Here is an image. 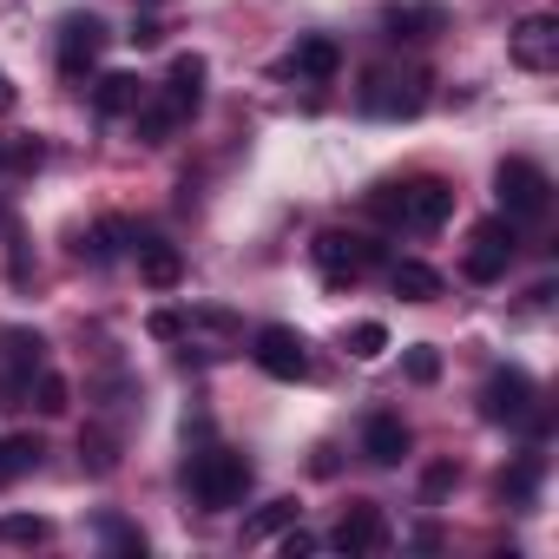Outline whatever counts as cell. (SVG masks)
Masks as SVG:
<instances>
[{
	"mask_svg": "<svg viewBox=\"0 0 559 559\" xmlns=\"http://www.w3.org/2000/svg\"><path fill=\"white\" fill-rule=\"evenodd\" d=\"M369 211L402 224V230H441L454 217V185L448 178H415V185H376Z\"/></svg>",
	"mask_w": 559,
	"mask_h": 559,
	"instance_id": "obj_1",
	"label": "cell"
},
{
	"mask_svg": "<svg viewBox=\"0 0 559 559\" xmlns=\"http://www.w3.org/2000/svg\"><path fill=\"white\" fill-rule=\"evenodd\" d=\"M185 487H191V500L204 513H230L250 493V461L237 448H204V454L185 461Z\"/></svg>",
	"mask_w": 559,
	"mask_h": 559,
	"instance_id": "obj_2",
	"label": "cell"
},
{
	"mask_svg": "<svg viewBox=\"0 0 559 559\" xmlns=\"http://www.w3.org/2000/svg\"><path fill=\"white\" fill-rule=\"evenodd\" d=\"M480 415L500 421V428H546V415H539V389H533L526 369H493L487 389H480Z\"/></svg>",
	"mask_w": 559,
	"mask_h": 559,
	"instance_id": "obj_3",
	"label": "cell"
},
{
	"mask_svg": "<svg viewBox=\"0 0 559 559\" xmlns=\"http://www.w3.org/2000/svg\"><path fill=\"white\" fill-rule=\"evenodd\" d=\"M356 106L369 112V119H415L421 106H428V80L421 73H369L362 80V93H356Z\"/></svg>",
	"mask_w": 559,
	"mask_h": 559,
	"instance_id": "obj_4",
	"label": "cell"
},
{
	"mask_svg": "<svg viewBox=\"0 0 559 559\" xmlns=\"http://www.w3.org/2000/svg\"><path fill=\"white\" fill-rule=\"evenodd\" d=\"M310 257H317V270L330 276V284H356L362 270L382 263V243H376V237H356V230H323V237L310 243Z\"/></svg>",
	"mask_w": 559,
	"mask_h": 559,
	"instance_id": "obj_5",
	"label": "cell"
},
{
	"mask_svg": "<svg viewBox=\"0 0 559 559\" xmlns=\"http://www.w3.org/2000/svg\"><path fill=\"white\" fill-rule=\"evenodd\" d=\"M250 356H257V369L276 376V382H304V376H310V343H304L290 323H263L257 343H250Z\"/></svg>",
	"mask_w": 559,
	"mask_h": 559,
	"instance_id": "obj_6",
	"label": "cell"
},
{
	"mask_svg": "<svg viewBox=\"0 0 559 559\" xmlns=\"http://www.w3.org/2000/svg\"><path fill=\"white\" fill-rule=\"evenodd\" d=\"M493 185H500L507 217H546V204H552V178H546L533 158H507Z\"/></svg>",
	"mask_w": 559,
	"mask_h": 559,
	"instance_id": "obj_7",
	"label": "cell"
},
{
	"mask_svg": "<svg viewBox=\"0 0 559 559\" xmlns=\"http://www.w3.org/2000/svg\"><path fill=\"white\" fill-rule=\"evenodd\" d=\"M513 217H487V224H474V237H467V276L474 284H500L507 276V263H513Z\"/></svg>",
	"mask_w": 559,
	"mask_h": 559,
	"instance_id": "obj_8",
	"label": "cell"
},
{
	"mask_svg": "<svg viewBox=\"0 0 559 559\" xmlns=\"http://www.w3.org/2000/svg\"><path fill=\"white\" fill-rule=\"evenodd\" d=\"M507 47H513V67L552 73V67H559V21H552V14H526V21H513Z\"/></svg>",
	"mask_w": 559,
	"mask_h": 559,
	"instance_id": "obj_9",
	"label": "cell"
},
{
	"mask_svg": "<svg viewBox=\"0 0 559 559\" xmlns=\"http://www.w3.org/2000/svg\"><path fill=\"white\" fill-rule=\"evenodd\" d=\"M99 53H106V21L99 14H67L60 21V73L80 80L86 67H99Z\"/></svg>",
	"mask_w": 559,
	"mask_h": 559,
	"instance_id": "obj_10",
	"label": "cell"
},
{
	"mask_svg": "<svg viewBox=\"0 0 559 559\" xmlns=\"http://www.w3.org/2000/svg\"><path fill=\"white\" fill-rule=\"evenodd\" d=\"M330 546L336 552H382L389 546V513L376 500H349L343 520H336V533H330Z\"/></svg>",
	"mask_w": 559,
	"mask_h": 559,
	"instance_id": "obj_11",
	"label": "cell"
},
{
	"mask_svg": "<svg viewBox=\"0 0 559 559\" xmlns=\"http://www.w3.org/2000/svg\"><path fill=\"white\" fill-rule=\"evenodd\" d=\"M362 454L376 467H402L408 461V421L402 415H369L362 421Z\"/></svg>",
	"mask_w": 559,
	"mask_h": 559,
	"instance_id": "obj_12",
	"label": "cell"
},
{
	"mask_svg": "<svg viewBox=\"0 0 559 559\" xmlns=\"http://www.w3.org/2000/svg\"><path fill=\"white\" fill-rule=\"evenodd\" d=\"M139 243V276L152 290H178V276H185V257H178V243L171 237H132Z\"/></svg>",
	"mask_w": 559,
	"mask_h": 559,
	"instance_id": "obj_13",
	"label": "cell"
},
{
	"mask_svg": "<svg viewBox=\"0 0 559 559\" xmlns=\"http://www.w3.org/2000/svg\"><path fill=\"white\" fill-rule=\"evenodd\" d=\"M139 99H145V80H139V73H106V80L93 86V112H99V119H132Z\"/></svg>",
	"mask_w": 559,
	"mask_h": 559,
	"instance_id": "obj_14",
	"label": "cell"
},
{
	"mask_svg": "<svg viewBox=\"0 0 559 559\" xmlns=\"http://www.w3.org/2000/svg\"><path fill=\"white\" fill-rule=\"evenodd\" d=\"M290 67H297L304 80H317V86H323V80H336V73H343V47H336L330 34H310V40H297Z\"/></svg>",
	"mask_w": 559,
	"mask_h": 559,
	"instance_id": "obj_15",
	"label": "cell"
},
{
	"mask_svg": "<svg viewBox=\"0 0 559 559\" xmlns=\"http://www.w3.org/2000/svg\"><path fill=\"white\" fill-rule=\"evenodd\" d=\"M178 119H185V106H178V99H165V93L152 99V93H145V99H139V112H132V132H139L145 145H165V139L178 132Z\"/></svg>",
	"mask_w": 559,
	"mask_h": 559,
	"instance_id": "obj_16",
	"label": "cell"
},
{
	"mask_svg": "<svg viewBox=\"0 0 559 559\" xmlns=\"http://www.w3.org/2000/svg\"><path fill=\"white\" fill-rule=\"evenodd\" d=\"M389 284H395V297H402V304H435V297H441V270H428V263L402 257V263H389Z\"/></svg>",
	"mask_w": 559,
	"mask_h": 559,
	"instance_id": "obj_17",
	"label": "cell"
},
{
	"mask_svg": "<svg viewBox=\"0 0 559 559\" xmlns=\"http://www.w3.org/2000/svg\"><path fill=\"white\" fill-rule=\"evenodd\" d=\"M165 99H178L185 112H198V99H204V60H198V53H178V60H171Z\"/></svg>",
	"mask_w": 559,
	"mask_h": 559,
	"instance_id": "obj_18",
	"label": "cell"
},
{
	"mask_svg": "<svg viewBox=\"0 0 559 559\" xmlns=\"http://www.w3.org/2000/svg\"><path fill=\"white\" fill-rule=\"evenodd\" d=\"M40 454H47V448H40L34 435H8V441H0V487H14L21 474H34Z\"/></svg>",
	"mask_w": 559,
	"mask_h": 559,
	"instance_id": "obj_19",
	"label": "cell"
},
{
	"mask_svg": "<svg viewBox=\"0 0 559 559\" xmlns=\"http://www.w3.org/2000/svg\"><path fill=\"white\" fill-rule=\"evenodd\" d=\"M441 27H448L441 8H389V40H428Z\"/></svg>",
	"mask_w": 559,
	"mask_h": 559,
	"instance_id": "obj_20",
	"label": "cell"
},
{
	"mask_svg": "<svg viewBox=\"0 0 559 559\" xmlns=\"http://www.w3.org/2000/svg\"><path fill=\"white\" fill-rule=\"evenodd\" d=\"M132 237H139V230H132L126 217H99V224H93V237H86V243H93L86 257H93V263H119Z\"/></svg>",
	"mask_w": 559,
	"mask_h": 559,
	"instance_id": "obj_21",
	"label": "cell"
},
{
	"mask_svg": "<svg viewBox=\"0 0 559 559\" xmlns=\"http://www.w3.org/2000/svg\"><path fill=\"white\" fill-rule=\"evenodd\" d=\"M40 165H47V145L40 139H0V171L21 178V171H40Z\"/></svg>",
	"mask_w": 559,
	"mask_h": 559,
	"instance_id": "obj_22",
	"label": "cell"
},
{
	"mask_svg": "<svg viewBox=\"0 0 559 559\" xmlns=\"http://www.w3.org/2000/svg\"><path fill=\"white\" fill-rule=\"evenodd\" d=\"M27 395H34L40 415H67V408H73V402H67V376H53V369H40V376L27 382Z\"/></svg>",
	"mask_w": 559,
	"mask_h": 559,
	"instance_id": "obj_23",
	"label": "cell"
},
{
	"mask_svg": "<svg viewBox=\"0 0 559 559\" xmlns=\"http://www.w3.org/2000/svg\"><path fill=\"white\" fill-rule=\"evenodd\" d=\"M533 487H539V454H520V461L500 474V493H507V500H533Z\"/></svg>",
	"mask_w": 559,
	"mask_h": 559,
	"instance_id": "obj_24",
	"label": "cell"
},
{
	"mask_svg": "<svg viewBox=\"0 0 559 559\" xmlns=\"http://www.w3.org/2000/svg\"><path fill=\"white\" fill-rule=\"evenodd\" d=\"M297 513H304L297 500H270V507H263V513H257V520L243 526V539H263V533H284V526H290Z\"/></svg>",
	"mask_w": 559,
	"mask_h": 559,
	"instance_id": "obj_25",
	"label": "cell"
},
{
	"mask_svg": "<svg viewBox=\"0 0 559 559\" xmlns=\"http://www.w3.org/2000/svg\"><path fill=\"white\" fill-rule=\"evenodd\" d=\"M382 349H389V330L382 323H356L349 330V356L356 362H382Z\"/></svg>",
	"mask_w": 559,
	"mask_h": 559,
	"instance_id": "obj_26",
	"label": "cell"
},
{
	"mask_svg": "<svg viewBox=\"0 0 559 559\" xmlns=\"http://www.w3.org/2000/svg\"><path fill=\"white\" fill-rule=\"evenodd\" d=\"M34 539H47V520H34V513H8V520H0V546H34Z\"/></svg>",
	"mask_w": 559,
	"mask_h": 559,
	"instance_id": "obj_27",
	"label": "cell"
},
{
	"mask_svg": "<svg viewBox=\"0 0 559 559\" xmlns=\"http://www.w3.org/2000/svg\"><path fill=\"white\" fill-rule=\"evenodd\" d=\"M99 539H106V546H119V552H132V559L145 552V533H139V526H126L119 513H106V520H99Z\"/></svg>",
	"mask_w": 559,
	"mask_h": 559,
	"instance_id": "obj_28",
	"label": "cell"
},
{
	"mask_svg": "<svg viewBox=\"0 0 559 559\" xmlns=\"http://www.w3.org/2000/svg\"><path fill=\"white\" fill-rule=\"evenodd\" d=\"M408 382H421V389H428V382H441V349H428V343H421V349H408Z\"/></svg>",
	"mask_w": 559,
	"mask_h": 559,
	"instance_id": "obj_29",
	"label": "cell"
},
{
	"mask_svg": "<svg viewBox=\"0 0 559 559\" xmlns=\"http://www.w3.org/2000/svg\"><path fill=\"white\" fill-rule=\"evenodd\" d=\"M126 40H132V47H158L165 34H158V21H132V34H126Z\"/></svg>",
	"mask_w": 559,
	"mask_h": 559,
	"instance_id": "obj_30",
	"label": "cell"
},
{
	"mask_svg": "<svg viewBox=\"0 0 559 559\" xmlns=\"http://www.w3.org/2000/svg\"><path fill=\"white\" fill-rule=\"evenodd\" d=\"M152 336H165V343H171V336H185V317H171V310H158V317H152Z\"/></svg>",
	"mask_w": 559,
	"mask_h": 559,
	"instance_id": "obj_31",
	"label": "cell"
},
{
	"mask_svg": "<svg viewBox=\"0 0 559 559\" xmlns=\"http://www.w3.org/2000/svg\"><path fill=\"white\" fill-rule=\"evenodd\" d=\"M310 552H317L310 533H284V559H310Z\"/></svg>",
	"mask_w": 559,
	"mask_h": 559,
	"instance_id": "obj_32",
	"label": "cell"
},
{
	"mask_svg": "<svg viewBox=\"0 0 559 559\" xmlns=\"http://www.w3.org/2000/svg\"><path fill=\"white\" fill-rule=\"evenodd\" d=\"M14 99H21V93H14V80L0 73V112H14Z\"/></svg>",
	"mask_w": 559,
	"mask_h": 559,
	"instance_id": "obj_33",
	"label": "cell"
}]
</instances>
